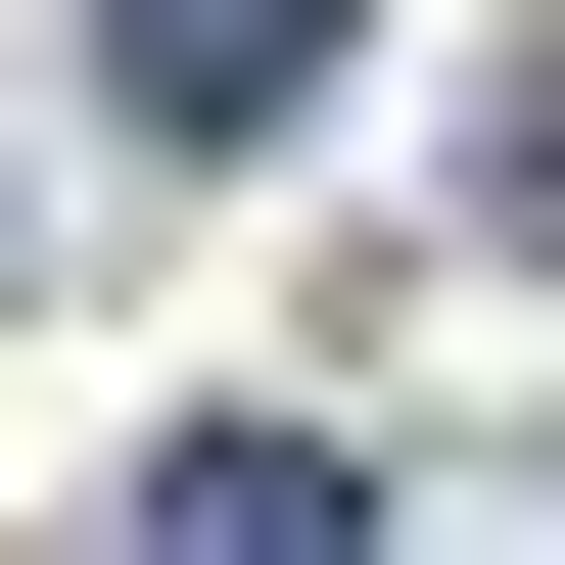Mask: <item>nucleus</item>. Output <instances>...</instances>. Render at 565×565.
<instances>
[{
    "label": "nucleus",
    "mask_w": 565,
    "mask_h": 565,
    "mask_svg": "<svg viewBox=\"0 0 565 565\" xmlns=\"http://www.w3.org/2000/svg\"><path fill=\"white\" fill-rule=\"evenodd\" d=\"M95 565H377V471H330V424H189V471H141Z\"/></svg>",
    "instance_id": "1"
},
{
    "label": "nucleus",
    "mask_w": 565,
    "mask_h": 565,
    "mask_svg": "<svg viewBox=\"0 0 565 565\" xmlns=\"http://www.w3.org/2000/svg\"><path fill=\"white\" fill-rule=\"evenodd\" d=\"M95 95H141V141H282V95H330V0H95Z\"/></svg>",
    "instance_id": "2"
}]
</instances>
